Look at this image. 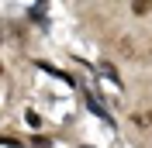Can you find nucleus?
Wrapping results in <instances>:
<instances>
[{
  "instance_id": "f03ea898",
  "label": "nucleus",
  "mask_w": 152,
  "mask_h": 148,
  "mask_svg": "<svg viewBox=\"0 0 152 148\" xmlns=\"http://www.w3.org/2000/svg\"><path fill=\"white\" fill-rule=\"evenodd\" d=\"M24 120H28L31 128H38V114H35V110H28V114H24Z\"/></svg>"
},
{
  "instance_id": "7ed1b4c3",
  "label": "nucleus",
  "mask_w": 152,
  "mask_h": 148,
  "mask_svg": "<svg viewBox=\"0 0 152 148\" xmlns=\"http://www.w3.org/2000/svg\"><path fill=\"white\" fill-rule=\"evenodd\" d=\"M0 69H4V65H0Z\"/></svg>"
},
{
  "instance_id": "f257e3e1",
  "label": "nucleus",
  "mask_w": 152,
  "mask_h": 148,
  "mask_svg": "<svg viewBox=\"0 0 152 148\" xmlns=\"http://www.w3.org/2000/svg\"><path fill=\"white\" fill-rule=\"evenodd\" d=\"M149 10H152V4H145V0H142V4H135V14H149Z\"/></svg>"
}]
</instances>
